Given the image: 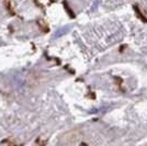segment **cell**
Listing matches in <instances>:
<instances>
[{"mask_svg":"<svg viewBox=\"0 0 147 146\" xmlns=\"http://www.w3.org/2000/svg\"><path fill=\"white\" fill-rule=\"evenodd\" d=\"M133 10L135 11V14H136V17L141 20L142 22H144V23H147V18L146 16L144 14V13L142 12V10L140 9V7L137 3H134L133 5Z\"/></svg>","mask_w":147,"mask_h":146,"instance_id":"cell-1","label":"cell"},{"mask_svg":"<svg viewBox=\"0 0 147 146\" xmlns=\"http://www.w3.org/2000/svg\"><path fill=\"white\" fill-rule=\"evenodd\" d=\"M64 7H65V9L67 10V12L69 13V17H70V18H75V13H74L73 11H71V9L68 7V3L66 1H64Z\"/></svg>","mask_w":147,"mask_h":146,"instance_id":"cell-2","label":"cell"}]
</instances>
